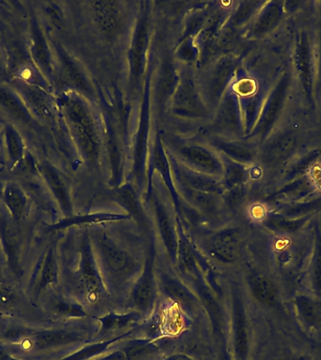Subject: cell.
Instances as JSON below:
<instances>
[{
	"label": "cell",
	"mask_w": 321,
	"mask_h": 360,
	"mask_svg": "<svg viewBox=\"0 0 321 360\" xmlns=\"http://www.w3.org/2000/svg\"><path fill=\"white\" fill-rule=\"evenodd\" d=\"M0 360H19L11 356L5 348L0 346Z\"/></svg>",
	"instance_id": "f35d334b"
},
{
	"label": "cell",
	"mask_w": 321,
	"mask_h": 360,
	"mask_svg": "<svg viewBox=\"0 0 321 360\" xmlns=\"http://www.w3.org/2000/svg\"><path fill=\"white\" fill-rule=\"evenodd\" d=\"M168 109L175 117L191 121L208 120L213 112L203 98L199 82L188 70H183Z\"/></svg>",
	"instance_id": "8992f818"
},
{
	"label": "cell",
	"mask_w": 321,
	"mask_h": 360,
	"mask_svg": "<svg viewBox=\"0 0 321 360\" xmlns=\"http://www.w3.org/2000/svg\"><path fill=\"white\" fill-rule=\"evenodd\" d=\"M166 145L168 154L185 167L222 179L224 174L222 158L208 143L172 139Z\"/></svg>",
	"instance_id": "277c9868"
},
{
	"label": "cell",
	"mask_w": 321,
	"mask_h": 360,
	"mask_svg": "<svg viewBox=\"0 0 321 360\" xmlns=\"http://www.w3.org/2000/svg\"><path fill=\"white\" fill-rule=\"evenodd\" d=\"M235 68V60L231 56L222 55L211 61L201 79L197 80L203 98L211 111H215L227 92Z\"/></svg>",
	"instance_id": "ba28073f"
},
{
	"label": "cell",
	"mask_w": 321,
	"mask_h": 360,
	"mask_svg": "<svg viewBox=\"0 0 321 360\" xmlns=\"http://www.w3.org/2000/svg\"><path fill=\"white\" fill-rule=\"evenodd\" d=\"M42 11L54 27L62 30L65 27V17L61 7L55 2H44Z\"/></svg>",
	"instance_id": "836d02e7"
},
{
	"label": "cell",
	"mask_w": 321,
	"mask_h": 360,
	"mask_svg": "<svg viewBox=\"0 0 321 360\" xmlns=\"http://www.w3.org/2000/svg\"><path fill=\"white\" fill-rule=\"evenodd\" d=\"M175 59L184 62V63H194L199 60V47L194 41V39H186L179 42L177 49L175 51Z\"/></svg>",
	"instance_id": "1f68e13d"
},
{
	"label": "cell",
	"mask_w": 321,
	"mask_h": 360,
	"mask_svg": "<svg viewBox=\"0 0 321 360\" xmlns=\"http://www.w3.org/2000/svg\"><path fill=\"white\" fill-rule=\"evenodd\" d=\"M153 67L149 65L142 87L139 117L137 131L132 139L131 153V179L137 187H141L146 182L149 150H151V129L152 120L151 82Z\"/></svg>",
	"instance_id": "3957f363"
},
{
	"label": "cell",
	"mask_w": 321,
	"mask_h": 360,
	"mask_svg": "<svg viewBox=\"0 0 321 360\" xmlns=\"http://www.w3.org/2000/svg\"><path fill=\"white\" fill-rule=\"evenodd\" d=\"M300 308L301 311H303V316L306 318V320H308L309 322H312V321L315 320V307L312 305L311 303L308 302L306 300H301Z\"/></svg>",
	"instance_id": "74e56055"
},
{
	"label": "cell",
	"mask_w": 321,
	"mask_h": 360,
	"mask_svg": "<svg viewBox=\"0 0 321 360\" xmlns=\"http://www.w3.org/2000/svg\"><path fill=\"white\" fill-rule=\"evenodd\" d=\"M250 289L253 297L263 305L272 306L277 301V288L267 276H253L250 278Z\"/></svg>",
	"instance_id": "f1b7e54d"
},
{
	"label": "cell",
	"mask_w": 321,
	"mask_h": 360,
	"mask_svg": "<svg viewBox=\"0 0 321 360\" xmlns=\"http://www.w3.org/2000/svg\"><path fill=\"white\" fill-rule=\"evenodd\" d=\"M159 284L160 289L171 300L176 301L182 308L193 312L196 308V300L193 294L189 291L182 283L176 280L166 273H162L159 276Z\"/></svg>",
	"instance_id": "cb8c5ba5"
},
{
	"label": "cell",
	"mask_w": 321,
	"mask_h": 360,
	"mask_svg": "<svg viewBox=\"0 0 321 360\" xmlns=\"http://www.w3.org/2000/svg\"><path fill=\"white\" fill-rule=\"evenodd\" d=\"M168 156L169 160H170L174 181L177 182L180 187H184L190 188V190L219 194V195H221L222 191H224L221 179L207 176V174L197 173V172L185 167L184 165L177 162V160H175L170 155L168 154Z\"/></svg>",
	"instance_id": "9a60e30c"
},
{
	"label": "cell",
	"mask_w": 321,
	"mask_h": 360,
	"mask_svg": "<svg viewBox=\"0 0 321 360\" xmlns=\"http://www.w3.org/2000/svg\"><path fill=\"white\" fill-rule=\"evenodd\" d=\"M314 283L317 292H321V241L318 243L314 264Z\"/></svg>",
	"instance_id": "8d00e7d4"
},
{
	"label": "cell",
	"mask_w": 321,
	"mask_h": 360,
	"mask_svg": "<svg viewBox=\"0 0 321 360\" xmlns=\"http://www.w3.org/2000/svg\"><path fill=\"white\" fill-rule=\"evenodd\" d=\"M211 131L216 136L235 134L239 129V115L237 96L232 92L225 93L213 117Z\"/></svg>",
	"instance_id": "2e32d148"
},
{
	"label": "cell",
	"mask_w": 321,
	"mask_h": 360,
	"mask_svg": "<svg viewBox=\"0 0 321 360\" xmlns=\"http://www.w3.org/2000/svg\"><path fill=\"white\" fill-rule=\"evenodd\" d=\"M78 278L81 285L87 294V300L95 303L103 295V283L101 273L96 264L92 244L86 236L80 247V261H79Z\"/></svg>",
	"instance_id": "4fadbf2b"
},
{
	"label": "cell",
	"mask_w": 321,
	"mask_h": 360,
	"mask_svg": "<svg viewBox=\"0 0 321 360\" xmlns=\"http://www.w3.org/2000/svg\"><path fill=\"white\" fill-rule=\"evenodd\" d=\"M180 267L191 275H199V260L190 245L180 236L177 238V257Z\"/></svg>",
	"instance_id": "f546056e"
},
{
	"label": "cell",
	"mask_w": 321,
	"mask_h": 360,
	"mask_svg": "<svg viewBox=\"0 0 321 360\" xmlns=\"http://www.w3.org/2000/svg\"><path fill=\"white\" fill-rule=\"evenodd\" d=\"M180 72L176 59L170 53H165L152 73L151 98L153 110L163 114L168 108L169 103L179 86Z\"/></svg>",
	"instance_id": "9c48e42d"
},
{
	"label": "cell",
	"mask_w": 321,
	"mask_h": 360,
	"mask_svg": "<svg viewBox=\"0 0 321 360\" xmlns=\"http://www.w3.org/2000/svg\"><path fill=\"white\" fill-rule=\"evenodd\" d=\"M0 107L20 122H33V115L30 105L13 87L0 84Z\"/></svg>",
	"instance_id": "ffe728a7"
},
{
	"label": "cell",
	"mask_w": 321,
	"mask_h": 360,
	"mask_svg": "<svg viewBox=\"0 0 321 360\" xmlns=\"http://www.w3.org/2000/svg\"><path fill=\"white\" fill-rule=\"evenodd\" d=\"M2 136L8 162L14 167L22 162L25 156L24 141L15 127L11 124H6L3 128Z\"/></svg>",
	"instance_id": "4316f807"
},
{
	"label": "cell",
	"mask_w": 321,
	"mask_h": 360,
	"mask_svg": "<svg viewBox=\"0 0 321 360\" xmlns=\"http://www.w3.org/2000/svg\"><path fill=\"white\" fill-rule=\"evenodd\" d=\"M80 339L78 333L66 329H52L32 332V334L22 342L27 350L42 352L69 345Z\"/></svg>",
	"instance_id": "ac0fdd59"
},
{
	"label": "cell",
	"mask_w": 321,
	"mask_h": 360,
	"mask_svg": "<svg viewBox=\"0 0 321 360\" xmlns=\"http://www.w3.org/2000/svg\"><path fill=\"white\" fill-rule=\"evenodd\" d=\"M2 201L14 222L21 221L27 215L30 201L21 186L14 182L6 183L2 188Z\"/></svg>",
	"instance_id": "44dd1931"
},
{
	"label": "cell",
	"mask_w": 321,
	"mask_h": 360,
	"mask_svg": "<svg viewBox=\"0 0 321 360\" xmlns=\"http://www.w3.org/2000/svg\"><path fill=\"white\" fill-rule=\"evenodd\" d=\"M3 70H4V68H3V63L1 58H0V73L3 72Z\"/></svg>",
	"instance_id": "ab89813d"
},
{
	"label": "cell",
	"mask_w": 321,
	"mask_h": 360,
	"mask_svg": "<svg viewBox=\"0 0 321 360\" xmlns=\"http://www.w3.org/2000/svg\"><path fill=\"white\" fill-rule=\"evenodd\" d=\"M49 309L56 316L82 317L86 315V311L82 306L75 301L66 300L64 297L52 298L49 303Z\"/></svg>",
	"instance_id": "4dcf8cb0"
},
{
	"label": "cell",
	"mask_w": 321,
	"mask_h": 360,
	"mask_svg": "<svg viewBox=\"0 0 321 360\" xmlns=\"http://www.w3.org/2000/svg\"><path fill=\"white\" fill-rule=\"evenodd\" d=\"M58 106L79 155L87 165L98 167L104 149V125L89 100L73 90L62 93Z\"/></svg>",
	"instance_id": "6da1fadb"
},
{
	"label": "cell",
	"mask_w": 321,
	"mask_h": 360,
	"mask_svg": "<svg viewBox=\"0 0 321 360\" xmlns=\"http://www.w3.org/2000/svg\"><path fill=\"white\" fill-rule=\"evenodd\" d=\"M90 17L98 32L110 42L120 41L129 28L130 14L125 2L98 0L87 2Z\"/></svg>",
	"instance_id": "52a82bcc"
},
{
	"label": "cell",
	"mask_w": 321,
	"mask_h": 360,
	"mask_svg": "<svg viewBox=\"0 0 321 360\" xmlns=\"http://www.w3.org/2000/svg\"><path fill=\"white\" fill-rule=\"evenodd\" d=\"M32 331L30 329L22 328L20 326H11L6 328L3 332V339L10 340V342H24L27 340Z\"/></svg>",
	"instance_id": "d590c367"
},
{
	"label": "cell",
	"mask_w": 321,
	"mask_h": 360,
	"mask_svg": "<svg viewBox=\"0 0 321 360\" xmlns=\"http://www.w3.org/2000/svg\"><path fill=\"white\" fill-rule=\"evenodd\" d=\"M239 233L237 230H225L217 233L210 244L211 255L222 263H232L238 255Z\"/></svg>",
	"instance_id": "7402d4cb"
},
{
	"label": "cell",
	"mask_w": 321,
	"mask_h": 360,
	"mask_svg": "<svg viewBox=\"0 0 321 360\" xmlns=\"http://www.w3.org/2000/svg\"><path fill=\"white\" fill-rule=\"evenodd\" d=\"M245 314L244 304L239 295L237 294L233 300V323L237 348L241 357H244L247 352L248 323Z\"/></svg>",
	"instance_id": "484cf974"
},
{
	"label": "cell",
	"mask_w": 321,
	"mask_h": 360,
	"mask_svg": "<svg viewBox=\"0 0 321 360\" xmlns=\"http://www.w3.org/2000/svg\"><path fill=\"white\" fill-rule=\"evenodd\" d=\"M179 190L186 201L207 215H215L222 204V197L219 194L203 193L180 186Z\"/></svg>",
	"instance_id": "d4e9b609"
},
{
	"label": "cell",
	"mask_w": 321,
	"mask_h": 360,
	"mask_svg": "<svg viewBox=\"0 0 321 360\" xmlns=\"http://www.w3.org/2000/svg\"><path fill=\"white\" fill-rule=\"evenodd\" d=\"M0 247L4 253L6 264L10 272L16 278L23 275L22 236L15 222L5 214H0Z\"/></svg>",
	"instance_id": "7c38bea8"
},
{
	"label": "cell",
	"mask_w": 321,
	"mask_h": 360,
	"mask_svg": "<svg viewBox=\"0 0 321 360\" xmlns=\"http://www.w3.org/2000/svg\"><path fill=\"white\" fill-rule=\"evenodd\" d=\"M151 200L152 210L154 211L155 219H156L158 230L163 239V244L169 256L172 259H176L177 250V236L176 227H175L173 219L170 213L163 204L162 200L152 191L148 197Z\"/></svg>",
	"instance_id": "e0dca14e"
},
{
	"label": "cell",
	"mask_w": 321,
	"mask_h": 360,
	"mask_svg": "<svg viewBox=\"0 0 321 360\" xmlns=\"http://www.w3.org/2000/svg\"><path fill=\"white\" fill-rule=\"evenodd\" d=\"M137 314H129L124 315L118 314H107L101 318V323H103V329L104 330H111V329H117L122 328V326L128 325L130 323H134L138 320Z\"/></svg>",
	"instance_id": "d6a6232c"
},
{
	"label": "cell",
	"mask_w": 321,
	"mask_h": 360,
	"mask_svg": "<svg viewBox=\"0 0 321 360\" xmlns=\"http://www.w3.org/2000/svg\"><path fill=\"white\" fill-rule=\"evenodd\" d=\"M51 45L56 66L62 80L69 86V90L78 93L87 100H93L95 97L94 86L80 62L70 55L61 42L51 41Z\"/></svg>",
	"instance_id": "30bf717a"
},
{
	"label": "cell",
	"mask_w": 321,
	"mask_h": 360,
	"mask_svg": "<svg viewBox=\"0 0 321 360\" xmlns=\"http://www.w3.org/2000/svg\"><path fill=\"white\" fill-rule=\"evenodd\" d=\"M38 171L46 183L51 193L55 197L62 213L66 218L72 217L73 200L70 195V188L63 173L48 160H42L39 163Z\"/></svg>",
	"instance_id": "5bb4252c"
},
{
	"label": "cell",
	"mask_w": 321,
	"mask_h": 360,
	"mask_svg": "<svg viewBox=\"0 0 321 360\" xmlns=\"http://www.w3.org/2000/svg\"><path fill=\"white\" fill-rule=\"evenodd\" d=\"M155 300V278L153 264L151 260L146 261L140 278L132 288L130 301L134 309L141 314L151 311Z\"/></svg>",
	"instance_id": "d6986e66"
},
{
	"label": "cell",
	"mask_w": 321,
	"mask_h": 360,
	"mask_svg": "<svg viewBox=\"0 0 321 360\" xmlns=\"http://www.w3.org/2000/svg\"><path fill=\"white\" fill-rule=\"evenodd\" d=\"M93 239L101 266L113 280L124 283L137 274L139 262L107 233L97 232Z\"/></svg>",
	"instance_id": "5b68a950"
},
{
	"label": "cell",
	"mask_w": 321,
	"mask_h": 360,
	"mask_svg": "<svg viewBox=\"0 0 321 360\" xmlns=\"http://www.w3.org/2000/svg\"><path fill=\"white\" fill-rule=\"evenodd\" d=\"M19 297L16 290L10 284L0 281V309H8L18 303Z\"/></svg>",
	"instance_id": "e575fe53"
},
{
	"label": "cell",
	"mask_w": 321,
	"mask_h": 360,
	"mask_svg": "<svg viewBox=\"0 0 321 360\" xmlns=\"http://www.w3.org/2000/svg\"><path fill=\"white\" fill-rule=\"evenodd\" d=\"M113 198L124 210L128 211L130 217L137 219L140 224L145 221V216L138 200L137 191L131 184H125L122 187L118 188V190L113 193Z\"/></svg>",
	"instance_id": "83f0119b"
},
{
	"label": "cell",
	"mask_w": 321,
	"mask_h": 360,
	"mask_svg": "<svg viewBox=\"0 0 321 360\" xmlns=\"http://www.w3.org/2000/svg\"><path fill=\"white\" fill-rule=\"evenodd\" d=\"M128 48L129 82L132 90H142L149 65L152 30L151 2H140Z\"/></svg>",
	"instance_id": "7a4b0ae2"
},
{
	"label": "cell",
	"mask_w": 321,
	"mask_h": 360,
	"mask_svg": "<svg viewBox=\"0 0 321 360\" xmlns=\"http://www.w3.org/2000/svg\"><path fill=\"white\" fill-rule=\"evenodd\" d=\"M58 280V264L55 250L49 247L42 259L39 270L37 273L35 283H34L33 294L39 297L42 292L55 285Z\"/></svg>",
	"instance_id": "603a6c76"
},
{
	"label": "cell",
	"mask_w": 321,
	"mask_h": 360,
	"mask_svg": "<svg viewBox=\"0 0 321 360\" xmlns=\"http://www.w3.org/2000/svg\"><path fill=\"white\" fill-rule=\"evenodd\" d=\"M30 56L34 67L47 84H52L55 78V58L51 41L42 28L38 17L31 13L30 22Z\"/></svg>",
	"instance_id": "8fae6325"
}]
</instances>
